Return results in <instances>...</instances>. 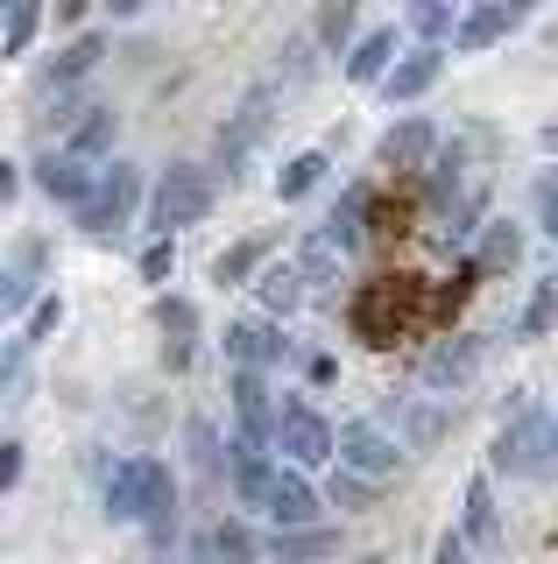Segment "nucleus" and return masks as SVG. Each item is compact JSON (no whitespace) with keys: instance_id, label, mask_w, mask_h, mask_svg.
<instances>
[{"instance_id":"obj_13","label":"nucleus","mask_w":558,"mask_h":564,"mask_svg":"<svg viewBox=\"0 0 558 564\" xmlns=\"http://www.w3.org/2000/svg\"><path fill=\"white\" fill-rule=\"evenodd\" d=\"M439 70H446V50L425 43V50H410V57L382 78V93H389V99H417V93H431V85H439Z\"/></svg>"},{"instance_id":"obj_36","label":"nucleus","mask_w":558,"mask_h":564,"mask_svg":"<svg viewBox=\"0 0 558 564\" xmlns=\"http://www.w3.org/2000/svg\"><path fill=\"white\" fill-rule=\"evenodd\" d=\"M170 269H178V247H170V240H155V247H142V282H163Z\"/></svg>"},{"instance_id":"obj_39","label":"nucleus","mask_w":558,"mask_h":564,"mask_svg":"<svg viewBox=\"0 0 558 564\" xmlns=\"http://www.w3.org/2000/svg\"><path fill=\"white\" fill-rule=\"evenodd\" d=\"M57 317H64V304H57V296H43L36 317H29V339H50V332H57Z\"/></svg>"},{"instance_id":"obj_21","label":"nucleus","mask_w":558,"mask_h":564,"mask_svg":"<svg viewBox=\"0 0 558 564\" xmlns=\"http://www.w3.org/2000/svg\"><path fill=\"white\" fill-rule=\"evenodd\" d=\"M368 198H375L368 184L346 191V198L333 205V219H325V240H333V247H354V240H361V219H368Z\"/></svg>"},{"instance_id":"obj_28","label":"nucleus","mask_w":558,"mask_h":564,"mask_svg":"<svg viewBox=\"0 0 558 564\" xmlns=\"http://www.w3.org/2000/svg\"><path fill=\"white\" fill-rule=\"evenodd\" d=\"M311 35H319L325 50H346V35H354V0H319V22H311Z\"/></svg>"},{"instance_id":"obj_6","label":"nucleus","mask_w":558,"mask_h":564,"mask_svg":"<svg viewBox=\"0 0 558 564\" xmlns=\"http://www.w3.org/2000/svg\"><path fill=\"white\" fill-rule=\"evenodd\" d=\"M333 466L361 473V480H389V473L404 466V445H396V437H382L375 423H346V431H340V458H333Z\"/></svg>"},{"instance_id":"obj_40","label":"nucleus","mask_w":558,"mask_h":564,"mask_svg":"<svg viewBox=\"0 0 558 564\" xmlns=\"http://www.w3.org/2000/svg\"><path fill=\"white\" fill-rule=\"evenodd\" d=\"M304 381H311V388H333V381H340L333 352H319V360H304Z\"/></svg>"},{"instance_id":"obj_4","label":"nucleus","mask_w":558,"mask_h":564,"mask_svg":"<svg viewBox=\"0 0 558 564\" xmlns=\"http://www.w3.org/2000/svg\"><path fill=\"white\" fill-rule=\"evenodd\" d=\"M276 452H290V466H325V458H340V431L311 410V402H283Z\"/></svg>"},{"instance_id":"obj_7","label":"nucleus","mask_w":558,"mask_h":564,"mask_svg":"<svg viewBox=\"0 0 558 564\" xmlns=\"http://www.w3.org/2000/svg\"><path fill=\"white\" fill-rule=\"evenodd\" d=\"M481 352H487L481 332H460V339L431 346V352H425V388H431V395H452V388H466V381H474V367H481Z\"/></svg>"},{"instance_id":"obj_44","label":"nucleus","mask_w":558,"mask_h":564,"mask_svg":"<svg viewBox=\"0 0 558 564\" xmlns=\"http://www.w3.org/2000/svg\"><path fill=\"white\" fill-rule=\"evenodd\" d=\"M107 8H114V14H142L149 0H107Z\"/></svg>"},{"instance_id":"obj_47","label":"nucleus","mask_w":558,"mask_h":564,"mask_svg":"<svg viewBox=\"0 0 558 564\" xmlns=\"http://www.w3.org/2000/svg\"><path fill=\"white\" fill-rule=\"evenodd\" d=\"M545 141H551V149H558V128H545Z\"/></svg>"},{"instance_id":"obj_16","label":"nucleus","mask_w":558,"mask_h":564,"mask_svg":"<svg viewBox=\"0 0 558 564\" xmlns=\"http://www.w3.org/2000/svg\"><path fill=\"white\" fill-rule=\"evenodd\" d=\"M107 522H142V458H120L107 480Z\"/></svg>"},{"instance_id":"obj_26","label":"nucleus","mask_w":558,"mask_h":564,"mask_svg":"<svg viewBox=\"0 0 558 564\" xmlns=\"http://www.w3.org/2000/svg\"><path fill=\"white\" fill-rule=\"evenodd\" d=\"M99 50H107V35H78V43H72V50H64V57H57V64H50V85H57V93H64V85H78V78H85V70H93V64H99Z\"/></svg>"},{"instance_id":"obj_3","label":"nucleus","mask_w":558,"mask_h":564,"mask_svg":"<svg viewBox=\"0 0 558 564\" xmlns=\"http://www.w3.org/2000/svg\"><path fill=\"white\" fill-rule=\"evenodd\" d=\"M417 311H425L417 282H404V275H396V282H375V290L354 304V332H361L368 346H389L396 332H410V325H417Z\"/></svg>"},{"instance_id":"obj_32","label":"nucleus","mask_w":558,"mask_h":564,"mask_svg":"<svg viewBox=\"0 0 558 564\" xmlns=\"http://www.w3.org/2000/svg\"><path fill=\"white\" fill-rule=\"evenodd\" d=\"M29 35H36V0H8V35H0V50H8V57H22Z\"/></svg>"},{"instance_id":"obj_22","label":"nucleus","mask_w":558,"mask_h":564,"mask_svg":"<svg viewBox=\"0 0 558 564\" xmlns=\"http://www.w3.org/2000/svg\"><path fill=\"white\" fill-rule=\"evenodd\" d=\"M36 269H43V240L14 247V261H8V290H0V304H8V311H22V304H29V290H36Z\"/></svg>"},{"instance_id":"obj_20","label":"nucleus","mask_w":558,"mask_h":564,"mask_svg":"<svg viewBox=\"0 0 558 564\" xmlns=\"http://www.w3.org/2000/svg\"><path fill=\"white\" fill-rule=\"evenodd\" d=\"M261 254H269V240H240V247H226V254L213 261V282H219V290H234V282H255L261 275Z\"/></svg>"},{"instance_id":"obj_8","label":"nucleus","mask_w":558,"mask_h":564,"mask_svg":"<svg viewBox=\"0 0 558 564\" xmlns=\"http://www.w3.org/2000/svg\"><path fill=\"white\" fill-rule=\"evenodd\" d=\"M319 508H325L319 487H311L298 466H283V473H276V487H269V508H261V516L276 522V536H283V529H311V522H319Z\"/></svg>"},{"instance_id":"obj_46","label":"nucleus","mask_w":558,"mask_h":564,"mask_svg":"<svg viewBox=\"0 0 558 564\" xmlns=\"http://www.w3.org/2000/svg\"><path fill=\"white\" fill-rule=\"evenodd\" d=\"M57 14H72V22H78V14H85V0H57Z\"/></svg>"},{"instance_id":"obj_48","label":"nucleus","mask_w":558,"mask_h":564,"mask_svg":"<svg viewBox=\"0 0 558 564\" xmlns=\"http://www.w3.org/2000/svg\"><path fill=\"white\" fill-rule=\"evenodd\" d=\"M361 564H389V557H361Z\"/></svg>"},{"instance_id":"obj_17","label":"nucleus","mask_w":558,"mask_h":564,"mask_svg":"<svg viewBox=\"0 0 558 564\" xmlns=\"http://www.w3.org/2000/svg\"><path fill=\"white\" fill-rule=\"evenodd\" d=\"M466 543H474V551H502V522H495L487 480H466Z\"/></svg>"},{"instance_id":"obj_19","label":"nucleus","mask_w":558,"mask_h":564,"mask_svg":"<svg viewBox=\"0 0 558 564\" xmlns=\"http://www.w3.org/2000/svg\"><path fill=\"white\" fill-rule=\"evenodd\" d=\"M502 29H516V14L502 8V0H481V8H474V14L460 22V35H452V43H460V50H487V43H495Z\"/></svg>"},{"instance_id":"obj_31","label":"nucleus","mask_w":558,"mask_h":564,"mask_svg":"<svg viewBox=\"0 0 558 564\" xmlns=\"http://www.w3.org/2000/svg\"><path fill=\"white\" fill-rule=\"evenodd\" d=\"M516 254H523V234H516L509 219H495V226L481 234V269H509Z\"/></svg>"},{"instance_id":"obj_23","label":"nucleus","mask_w":558,"mask_h":564,"mask_svg":"<svg viewBox=\"0 0 558 564\" xmlns=\"http://www.w3.org/2000/svg\"><path fill=\"white\" fill-rule=\"evenodd\" d=\"M114 134H120V120L107 113V106H93V113H85L78 128H72V155H85V163H93V155H107V149H114Z\"/></svg>"},{"instance_id":"obj_38","label":"nucleus","mask_w":558,"mask_h":564,"mask_svg":"<svg viewBox=\"0 0 558 564\" xmlns=\"http://www.w3.org/2000/svg\"><path fill=\"white\" fill-rule=\"evenodd\" d=\"M537 212H545V226L558 234V170H545V176H537Z\"/></svg>"},{"instance_id":"obj_30","label":"nucleus","mask_w":558,"mask_h":564,"mask_svg":"<svg viewBox=\"0 0 558 564\" xmlns=\"http://www.w3.org/2000/svg\"><path fill=\"white\" fill-rule=\"evenodd\" d=\"M410 29L425 35L431 50H439V43H446V29H452V0H410ZM452 35H460V29H452Z\"/></svg>"},{"instance_id":"obj_45","label":"nucleus","mask_w":558,"mask_h":564,"mask_svg":"<svg viewBox=\"0 0 558 564\" xmlns=\"http://www.w3.org/2000/svg\"><path fill=\"white\" fill-rule=\"evenodd\" d=\"M502 8H509V14H516V22H523V14H530V8H537V0H502Z\"/></svg>"},{"instance_id":"obj_12","label":"nucleus","mask_w":558,"mask_h":564,"mask_svg":"<svg viewBox=\"0 0 558 564\" xmlns=\"http://www.w3.org/2000/svg\"><path fill=\"white\" fill-rule=\"evenodd\" d=\"M396 64H404V50H396V29H375V35H361V43H354V57H346V78H354V85H375V78H389Z\"/></svg>"},{"instance_id":"obj_42","label":"nucleus","mask_w":558,"mask_h":564,"mask_svg":"<svg viewBox=\"0 0 558 564\" xmlns=\"http://www.w3.org/2000/svg\"><path fill=\"white\" fill-rule=\"evenodd\" d=\"M431 564H466V536H452V529H446L439 551H431Z\"/></svg>"},{"instance_id":"obj_34","label":"nucleus","mask_w":558,"mask_h":564,"mask_svg":"<svg viewBox=\"0 0 558 564\" xmlns=\"http://www.w3.org/2000/svg\"><path fill=\"white\" fill-rule=\"evenodd\" d=\"M333 254H340L333 240H325V234H311V240H304V261H298V275H304V282H325V275H333Z\"/></svg>"},{"instance_id":"obj_27","label":"nucleus","mask_w":558,"mask_h":564,"mask_svg":"<svg viewBox=\"0 0 558 564\" xmlns=\"http://www.w3.org/2000/svg\"><path fill=\"white\" fill-rule=\"evenodd\" d=\"M333 529H283V536H276V564H304V557H325L333 551Z\"/></svg>"},{"instance_id":"obj_41","label":"nucleus","mask_w":558,"mask_h":564,"mask_svg":"<svg viewBox=\"0 0 558 564\" xmlns=\"http://www.w3.org/2000/svg\"><path fill=\"white\" fill-rule=\"evenodd\" d=\"M14 480H22V445L8 437V445H0V487H14Z\"/></svg>"},{"instance_id":"obj_1","label":"nucleus","mask_w":558,"mask_h":564,"mask_svg":"<svg viewBox=\"0 0 558 564\" xmlns=\"http://www.w3.org/2000/svg\"><path fill=\"white\" fill-rule=\"evenodd\" d=\"M205 212H213V176H205L198 163H170L163 184L149 191V226H155V240H170L178 226H198Z\"/></svg>"},{"instance_id":"obj_9","label":"nucleus","mask_w":558,"mask_h":564,"mask_svg":"<svg viewBox=\"0 0 558 564\" xmlns=\"http://www.w3.org/2000/svg\"><path fill=\"white\" fill-rule=\"evenodd\" d=\"M36 184L50 191V198H64V205H85V198H93V191L99 184H107V170H93V163H85V155H72V149H57V155H43V163H36Z\"/></svg>"},{"instance_id":"obj_37","label":"nucleus","mask_w":558,"mask_h":564,"mask_svg":"<svg viewBox=\"0 0 558 564\" xmlns=\"http://www.w3.org/2000/svg\"><path fill=\"white\" fill-rule=\"evenodd\" d=\"M333 501H346V508H368V480H361V473H333Z\"/></svg>"},{"instance_id":"obj_18","label":"nucleus","mask_w":558,"mask_h":564,"mask_svg":"<svg viewBox=\"0 0 558 564\" xmlns=\"http://www.w3.org/2000/svg\"><path fill=\"white\" fill-rule=\"evenodd\" d=\"M255 296H261V311H269V317H283V311H298V304H304V275L276 261V269H261V275H255Z\"/></svg>"},{"instance_id":"obj_11","label":"nucleus","mask_w":558,"mask_h":564,"mask_svg":"<svg viewBox=\"0 0 558 564\" xmlns=\"http://www.w3.org/2000/svg\"><path fill=\"white\" fill-rule=\"evenodd\" d=\"M234 410H240V431L261 437V445H269L276 423H283V410H269V381H261V367H240V375H234Z\"/></svg>"},{"instance_id":"obj_29","label":"nucleus","mask_w":558,"mask_h":564,"mask_svg":"<svg viewBox=\"0 0 558 564\" xmlns=\"http://www.w3.org/2000/svg\"><path fill=\"white\" fill-rule=\"evenodd\" d=\"M319 176H325V155H319V149L290 155V163H283V176H276V198H304V191L319 184Z\"/></svg>"},{"instance_id":"obj_2","label":"nucleus","mask_w":558,"mask_h":564,"mask_svg":"<svg viewBox=\"0 0 558 564\" xmlns=\"http://www.w3.org/2000/svg\"><path fill=\"white\" fill-rule=\"evenodd\" d=\"M495 466H502V473H551V466H558V416L523 402L516 423L495 437Z\"/></svg>"},{"instance_id":"obj_5","label":"nucleus","mask_w":558,"mask_h":564,"mask_svg":"<svg viewBox=\"0 0 558 564\" xmlns=\"http://www.w3.org/2000/svg\"><path fill=\"white\" fill-rule=\"evenodd\" d=\"M135 198H142V170L107 163V184L78 205V226H85V234H120V226H128V212H135Z\"/></svg>"},{"instance_id":"obj_43","label":"nucleus","mask_w":558,"mask_h":564,"mask_svg":"<svg viewBox=\"0 0 558 564\" xmlns=\"http://www.w3.org/2000/svg\"><path fill=\"white\" fill-rule=\"evenodd\" d=\"M191 445H198V466H219V452H213V431H205V423H191Z\"/></svg>"},{"instance_id":"obj_33","label":"nucleus","mask_w":558,"mask_h":564,"mask_svg":"<svg viewBox=\"0 0 558 564\" xmlns=\"http://www.w3.org/2000/svg\"><path fill=\"white\" fill-rule=\"evenodd\" d=\"M551 325H558V282H537L530 311H523V339H537V332H551Z\"/></svg>"},{"instance_id":"obj_35","label":"nucleus","mask_w":558,"mask_h":564,"mask_svg":"<svg viewBox=\"0 0 558 564\" xmlns=\"http://www.w3.org/2000/svg\"><path fill=\"white\" fill-rule=\"evenodd\" d=\"M474 219H481V205H452L446 219H439V240H446V247H466V234H474Z\"/></svg>"},{"instance_id":"obj_14","label":"nucleus","mask_w":558,"mask_h":564,"mask_svg":"<svg viewBox=\"0 0 558 564\" xmlns=\"http://www.w3.org/2000/svg\"><path fill=\"white\" fill-rule=\"evenodd\" d=\"M170 516H178V480L163 473V458H142V522H149V536H170Z\"/></svg>"},{"instance_id":"obj_24","label":"nucleus","mask_w":558,"mask_h":564,"mask_svg":"<svg viewBox=\"0 0 558 564\" xmlns=\"http://www.w3.org/2000/svg\"><path fill=\"white\" fill-rule=\"evenodd\" d=\"M205 551H213L219 564H255V557H261V543H255V529H248V522H219L213 536H205Z\"/></svg>"},{"instance_id":"obj_15","label":"nucleus","mask_w":558,"mask_h":564,"mask_svg":"<svg viewBox=\"0 0 558 564\" xmlns=\"http://www.w3.org/2000/svg\"><path fill=\"white\" fill-rule=\"evenodd\" d=\"M226 352H234L240 367H276L290 352V339L276 325H234V332H226Z\"/></svg>"},{"instance_id":"obj_10","label":"nucleus","mask_w":558,"mask_h":564,"mask_svg":"<svg viewBox=\"0 0 558 564\" xmlns=\"http://www.w3.org/2000/svg\"><path fill=\"white\" fill-rule=\"evenodd\" d=\"M431 149H439V128H431L425 113H410V120H396V128L375 141V163L382 170H425Z\"/></svg>"},{"instance_id":"obj_25","label":"nucleus","mask_w":558,"mask_h":564,"mask_svg":"<svg viewBox=\"0 0 558 564\" xmlns=\"http://www.w3.org/2000/svg\"><path fill=\"white\" fill-rule=\"evenodd\" d=\"M155 332H170V360H184V346H191V332H198V311L184 304V296H155Z\"/></svg>"}]
</instances>
